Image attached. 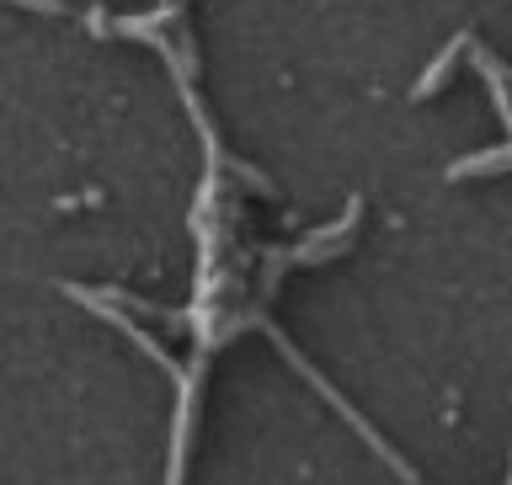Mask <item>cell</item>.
Wrapping results in <instances>:
<instances>
[{"instance_id":"4","label":"cell","mask_w":512,"mask_h":485,"mask_svg":"<svg viewBox=\"0 0 512 485\" xmlns=\"http://www.w3.org/2000/svg\"><path fill=\"white\" fill-rule=\"evenodd\" d=\"M86 22H91V32H96V38H107V32H112V16H107L102 6H96V11L86 16Z\"/></svg>"},{"instance_id":"2","label":"cell","mask_w":512,"mask_h":485,"mask_svg":"<svg viewBox=\"0 0 512 485\" xmlns=\"http://www.w3.org/2000/svg\"><path fill=\"white\" fill-rule=\"evenodd\" d=\"M459 54H470V32H459V38H454V43H448L438 59L427 64V75H422V80H416V86H411V96H416V102H427L432 91H443V80L454 75V59H459Z\"/></svg>"},{"instance_id":"1","label":"cell","mask_w":512,"mask_h":485,"mask_svg":"<svg viewBox=\"0 0 512 485\" xmlns=\"http://www.w3.org/2000/svg\"><path fill=\"white\" fill-rule=\"evenodd\" d=\"M64 294H70L75 304H86V310H96V315H102V320H107L112 331H123V336H128V342H134L139 352H150V358H155L160 368H166V374H182V368L171 363V352L160 347V342H155L150 331H144V326H134V320H128L123 310H112V299L102 294V288H80V283H64Z\"/></svg>"},{"instance_id":"3","label":"cell","mask_w":512,"mask_h":485,"mask_svg":"<svg viewBox=\"0 0 512 485\" xmlns=\"http://www.w3.org/2000/svg\"><path fill=\"white\" fill-rule=\"evenodd\" d=\"M11 6H27V11H43V16H64V0H11Z\"/></svg>"}]
</instances>
